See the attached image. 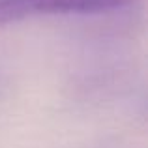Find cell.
<instances>
[{"mask_svg": "<svg viewBox=\"0 0 148 148\" xmlns=\"http://www.w3.org/2000/svg\"><path fill=\"white\" fill-rule=\"evenodd\" d=\"M131 0H0V26L40 15H94L126 8Z\"/></svg>", "mask_w": 148, "mask_h": 148, "instance_id": "obj_1", "label": "cell"}]
</instances>
